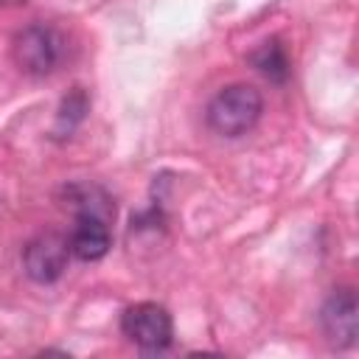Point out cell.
<instances>
[{
  "label": "cell",
  "instance_id": "6da1fadb",
  "mask_svg": "<svg viewBox=\"0 0 359 359\" xmlns=\"http://www.w3.org/2000/svg\"><path fill=\"white\" fill-rule=\"evenodd\" d=\"M264 112V98L252 84H230L222 87L208 104V126L222 137L247 135Z\"/></svg>",
  "mask_w": 359,
  "mask_h": 359
},
{
  "label": "cell",
  "instance_id": "7a4b0ae2",
  "mask_svg": "<svg viewBox=\"0 0 359 359\" xmlns=\"http://www.w3.org/2000/svg\"><path fill=\"white\" fill-rule=\"evenodd\" d=\"M121 331L129 342H135L143 351H163L171 345L174 337V323L165 306L140 300L123 309L121 314Z\"/></svg>",
  "mask_w": 359,
  "mask_h": 359
},
{
  "label": "cell",
  "instance_id": "3957f363",
  "mask_svg": "<svg viewBox=\"0 0 359 359\" xmlns=\"http://www.w3.org/2000/svg\"><path fill=\"white\" fill-rule=\"evenodd\" d=\"M62 56V39L53 28L36 22L14 36V62L28 76H48Z\"/></svg>",
  "mask_w": 359,
  "mask_h": 359
},
{
  "label": "cell",
  "instance_id": "277c9868",
  "mask_svg": "<svg viewBox=\"0 0 359 359\" xmlns=\"http://www.w3.org/2000/svg\"><path fill=\"white\" fill-rule=\"evenodd\" d=\"M67 258H70V244L59 233H42V236L31 238L22 250L25 275L36 283L59 280L62 272L67 269Z\"/></svg>",
  "mask_w": 359,
  "mask_h": 359
},
{
  "label": "cell",
  "instance_id": "5b68a950",
  "mask_svg": "<svg viewBox=\"0 0 359 359\" xmlns=\"http://www.w3.org/2000/svg\"><path fill=\"white\" fill-rule=\"evenodd\" d=\"M70 255L79 261H98L107 255L112 236H109V216L98 210H76V224L70 230Z\"/></svg>",
  "mask_w": 359,
  "mask_h": 359
},
{
  "label": "cell",
  "instance_id": "8992f818",
  "mask_svg": "<svg viewBox=\"0 0 359 359\" xmlns=\"http://www.w3.org/2000/svg\"><path fill=\"white\" fill-rule=\"evenodd\" d=\"M359 306H356V294L353 289H339L334 292L323 311H320V325L328 337L331 345L348 348L356 342V331H359Z\"/></svg>",
  "mask_w": 359,
  "mask_h": 359
},
{
  "label": "cell",
  "instance_id": "52a82bcc",
  "mask_svg": "<svg viewBox=\"0 0 359 359\" xmlns=\"http://www.w3.org/2000/svg\"><path fill=\"white\" fill-rule=\"evenodd\" d=\"M250 62L255 65L258 73H264V76L272 79V81H286V76H289V59H286V50L280 48L278 39L264 42V45L250 56Z\"/></svg>",
  "mask_w": 359,
  "mask_h": 359
}]
</instances>
